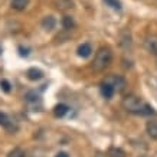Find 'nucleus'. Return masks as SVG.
I'll return each mask as SVG.
<instances>
[{"label": "nucleus", "instance_id": "nucleus-17", "mask_svg": "<svg viewBox=\"0 0 157 157\" xmlns=\"http://www.w3.org/2000/svg\"><path fill=\"white\" fill-rule=\"evenodd\" d=\"M7 157H26V153L22 150L20 147H14L13 150H10Z\"/></svg>", "mask_w": 157, "mask_h": 157}, {"label": "nucleus", "instance_id": "nucleus-15", "mask_svg": "<svg viewBox=\"0 0 157 157\" xmlns=\"http://www.w3.org/2000/svg\"><path fill=\"white\" fill-rule=\"evenodd\" d=\"M55 5H56V9L67 10V9H71L72 6H74V2L72 0H56Z\"/></svg>", "mask_w": 157, "mask_h": 157}, {"label": "nucleus", "instance_id": "nucleus-1", "mask_svg": "<svg viewBox=\"0 0 157 157\" xmlns=\"http://www.w3.org/2000/svg\"><path fill=\"white\" fill-rule=\"evenodd\" d=\"M113 63V52L109 48H100L92 61V69L97 72L104 71Z\"/></svg>", "mask_w": 157, "mask_h": 157}, {"label": "nucleus", "instance_id": "nucleus-9", "mask_svg": "<svg viewBox=\"0 0 157 157\" xmlns=\"http://www.w3.org/2000/svg\"><path fill=\"white\" fill-rule=\"evenodd\" d=\"M55 26H56V19L53 17V16H45L42 20V28L46 30V32H51V30H53L55 29Z\"/></svg>", "mask_w": 157, "mask_h": 157}, {"label": "nucleus", "instance_id": "nucleus-20", "mask_svg": "<svg viewBox=\"0 0 157 157\" xmlns=\"http://www.w3.org/2000/svg\"><path fill=\"white\" fill-rule=\"evenodd\" d=\"M29 51H30L29 48H23V46H19V55H20L22 58L29 56Z\"/></svg>", "mask_w": 157, "mask_h": 157}, {"label": "nucleus", "instance_id": "nucleus-13", "mask_svg": "<svg viewBox=\"0 0 157 157\" xmlns=\"http://www.w3.org/2000/svg\"><path fill=\"white\" fill-rule=\"evenodd\" d=\"M107 156L108 157H127L125 151H124L123 148L120 147H109L108 151H107Z\"/></svg>", "mask_w": 157, "mask_h": 157}, {"label": "nucleus", "instance_id": "nucleus-22", "mask_svg": "<svg viewBox=\"0 0 157 157\" xmlns=\"http://www.w3.org/2000/svg\"><path fill=\"white\" fill-rule=\"evenodd\" d=\"M95 157H108V156H104V154H101V153H98Z\"/></svg>", "mask_w": 157, "mask_h": 157}, {"label": "nucleus", "instance_id": "nucleus-4", "mask_svg": "<svg viewBox=\"0 0 157 157\" xmlns=\"http://www.w3.org/2000/svg\"><path fill=\"white\" fill-rule=\"evenodd\" d=\"M0 125L5 127L9 133H16V131H17V125H16V123H14L13 120L10 118L6 113H0Z\"/></svg>", "mask_w": 157, "mask_h": 157}, {"label": "nucleus", "instance_id": "nucleus-14", "mask_svg": "<svg viewBox=\"0 0 157 157\" xmlns=\"http://www.w3.org/2000/svg\"><path fill=\"white\" fill-rule=\"evenodd\" d=\"M29 5V0H12V7L17 12H22L28 7Z\"/></svg>", "mask_w": 157, "mask_h": 157}, {"label": "nucleus", "instance_id": "nucleus-2", "mask_svg": "<svg viewBox=\"0 0 157 157\" xmlns=\"http://www.w3.org/2000/svg\"><path fill=\"white\" fill-rule=\"evenodd\" d=\"M144 105L146 102H143V100L140 98V97H136L133 94H130V95H125L123 98V107L125 111H128L131 114H136V115H140L141 114V111H143Z\"/></svg>", "mask_w": 157, "mask_h": 157}, {"label": "nucleus", "instance_id": "nucleus-23", "mask_svg": "<svg viewBox=\"0 0 157 157\" xmlns=\"http://www.w3.org/2000/svg\"><path fill=\"white\" fill-rule=\"evenodd\" d=\"M0 53H2V46H0Z\"/></svg>", "mask_w": 157, "mask_h": 157}, {"label": "nucleus", "instance_id": "nucleus-3", "mask_svg": "<svg viewBox=\"0 0 157 157\" xmlns=\"http://www.w3.org/2000/svg\"><path fill=\"white\" fill-rule=\"evenodd\" d=\"M104 81L109 82V84L115 88L117 92H123V91L125 90V86H127V81H125V78L121 76V75H109V76L105 78Z\"/></svg>", "mask_w": 157, "mask_h": 157}, {"label": "nucleus", "instance_id": "nucleus-11", "mask_svg": "<svg viewBox=\"0 0 157 157\" xmlns=\"http://www.w3.org/2000/svg\"><path fill=\"white\" fill-rule=\"evenodd\" d=\"M68 111H69V107L67 104H58L53 108V115L56 118H62V117H65L68 114Z\"/></svg>", "mask_w": 157, "mask_h": 157}, {"label": "nucleus", "instance_id": "nucleus-12", "mask_svg": "<svg viewBox=\"0 0 157 157\" xmlns=\"http://www.w3.org/2000/svg\"><path fill=\"white\" fill-rule=\"evenodd\" d=\"M25 100H26V102H28L29 105L40 104V97H39V94L36 92V91H30V92H28L26 97H25Z\"/></svg>", "mask_w": 157, "mask_h": 157}, {"label": "nucleus", "instance_id": "nucleus-10", "mask_svg": "<svg viewBox=\"0 0 157 157\" xmlns=\"http://www.w3.org/2000/svg\"><path fill=\"white\" fill-rule=\"evenodd\" d=\"M146 131L153 140H157V120H151L147 121L146 124Z\"/></svg>", "mask_w": 157, "mask_h": 157}, {"label": "nucleus", "instance_id": "nucleus-21", "mask_svg": "<svg viewBox=\"0 0 157 157\" xmlns=\"http://www.w3.org/2000/svg\"><path fill=\"white\" fill-rule=\"evenodd\" d=\"M55 157H69V154H68L67 151H59V153H56Z\"/></svg>", "mask_w": 157, "mask_h": 157}, {"label": "nucleus", "instance_id": "nucleus-7", "mask_svg": "<svg viewBox=\"0 0 157 157\" xmlns=\"http://www.w3.org/2000/svg\"><path fill=\"white\" fill-rule=\"evenodd\" d=\"M26 76H28L29 81H40L43 78V72L39 69V68H29L28 72H26Z\"/></svg>", "mask_w": 157, "mask_h": 157}, {"label": "nucleus", "instance_id": "nucleus-19", "mask_svg": "<svg viewBox=\"0 0 157 157\" xmlns=\"http://www.w3.org/2000/svg\"><path fill=\"white\" fill-rule=\"evenodd\" d=\"M0 90L6 92V94H9L10 91H12V85H10V82L7 79H0Z\"/></svg>", "mask_w": 157, "mask_h": 157}, {"label": "nucleus", "instance_id": "nucleus-16", "mask_svg": "<svg viewBox=\"0 0 157 157\" xmlns=\"http://www.w3.org/2000/svg\"><path fill=\"white\" fill-rule=\"evenodd\" d=\"M62 26H63V29H67V30L74 29L75 28V20H74V17H71V16H63V17H62Z\"/></svg>", "mask_w": 157, "mask_h": 157}, {"label": "nucleus", "instance_id": "nucleus-6", "mask_svg": "<svg viewBox=\"0 0 157 157\" xmlns=\"http://www.w3.org/2000/svg\"><path fill=\"white\" fill-rule=\"evenodd\" d=\"M100 90H101V95L104 97V98H107V100H111V98L115 95V92H117L114 86L111 85L109 82H107V81H102Z\"/></svg>", "mask_w": 157, "mask_h": 157}, {"label": "nucleus", "instance_id": "nucleus-5", "mask_svg": "<svg viewBox=\"0 0 157 157\" xmlns=\"http://www.w3.org/2000/svg\"><path fill=\"white\" fill-rule=\"evenodd\" d=\"M144 48L147 49V52L157 55V36L156 35H148L144 39Z\"/></svg>", "mask_w": 157, "mask_h": 157}, {"label": "nucleus", "instance_id": "nucleus-8", "mask_svg": "<svg viewBox=\"0 0 157 157\" xmlns=\"http://www.w3.org/2000/svg\"><path fill=\"white\" fill-rule=\"evenodd\" d=\"M76 53H78V56L82 58V59H85V58L91 56V53H92V46H91L90 43H81L78 49H76Z\"/></svg>", "mask_w": 157, "mask_h": 157}, {"label": "nucleus", "instance_id": "nucleus-18", "mask_svg": "<svg viewBox=\"0 0 157 157\" xmlns=\"http://www.w3.org/2000/svg\"><path fill=\"white\" fill-rule=\"evenodd\" d=\"M104 3L108 7L114 10H121V3H120V0H104Z\"/></svg>", "mask_w": 157, "mask_h": 157}, {"label": "nucleus", "instance_id": "nucleus-24", "mask_svg": "<svg viewBox=\"0 0 157 157\" xmlns=\"http://www.w3.org/2000/svg\"><path fill=\"white\" fill-rule=\"evenodd\" d=\"M156 63H157V55H156Z\"/></svg>", "mask_w": 157, "mask_h": 157}]
</instances>
